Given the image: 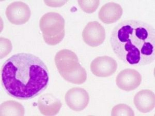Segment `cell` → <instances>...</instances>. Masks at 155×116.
I'll return each instance as SVG.
<instances>
[{
  "label": "cell",
  "mask_w": 155,
  "mask_h": 116,
  "mask_svg": "<svg viewBox=\"0 0 155 116\" xmlns=\"http://www.w3.org/2000/svg\"><path fill=\"white\" fill-rule=\"evenodd\" d=\"M62 103L52 94L46 93L39 97L38 108L45 116H54L58 114L62 107Z\"/></svg>",
  "instance_id": "cell-10"
},
{
  "label": "cell",
  "mask_w": 155,
  "mask_h": 116,
  "mask_svg": "<svg viewBox=\"0 0 155 116\" xmlns=\"http://www.w3.org/2000/svg\"><path fill=\"white\" fill-rule=\"evenodd\" d=\"M5 14L11 23L21 25L26 23L30 19L31 11L27 4L22 2H15L7 7Z\"/></svg>",
  "instance_id": "cell-6"
},
{
  "label": "cell",
  "mask_w": 155,
  "mask_h": 116,
  "mask_svg": "<svg viewBox=\"0 0 155 116\" xmlns=\"http://www.w3.org/2000/svg\"><path fill=\"white\" fill-rule=\"evenodd\" d=\"M117 68V63L113 58L107 56L98 57L91 64L93 74L98 77H106L113 75Z\"/></svg>",
  "instance_id": "cell-8"
},
{
  "label": "cell",
  "mask_w": 155,
  "mask_h": 116,
  "mask_svg": "<svg viewBox=\"0 0 155 116\" xmlns=\"http://www.w3.org/2000/svg\"><path fill=\"white\" fill-rule=\"evenodd\" d=\"M45 42L55 46L61 42L65 36V20L58 13L50 12L42 16L39 21Z\"/></svg>",
  "instance_id": "cell-4"
},
{
  "label": "cell",
  "mask_w": 155,
  "mask_h": 116,
  "mask_svg": "<svg viewBox=\"0 0 155 116\" xmlns=\"http://www.w3.org/2000/svg\"><path fill=\"white\" fill-rule=\"evenodd\" d=\"M134 102L140 112L150 113L155 108V93L150 90H142L134 96Z\"/></svg>",
  "instance_id": "cell-11"
},
{
  "label": "cell",
  "mask_w": 155,
  "mask_h": 116,
  "mask_svg": "<svg viewBox=\"0 0 155 116\" xmlns=\"http://www.w3.org/2000/svg\"><path fill=\"white\" fill-rule=\"evenodd\" d=\"M142 82V76L139 72L132 69H126L120 71L117 76L116 83L120 89L130 92L136 89Z\"/></svg>",
  "instance_id": "cell-7"
},
{
  "label": "cell",
  "mask_w": 155,
  "mask_h": 116,
  "mask_svg": "<svg viewBox=\"0 0 155 116\" xmlns=\"http://www.w3.org/2000/svg\"><path fill=\"white\" fill-rule=\"evenodd\" d=\"M83 40L92 47H97L104 42L106 32L104 27L97 21L88 22L82 32Z\"/></svg>",
  "instance_id": "cell-5"
},
{
  "label": "cell",
  "mask_w": 155,
  "mask_h": 116,
  "mask_svg": "<svg viewBox=\"0 0 155 116\" xmlns=\"http://www.w3.org/2000/svg\"><path fill=\"white\" fill-rule=\"evenodd\" d=\"M110 44L116 56L130 65H148L155 60V28L144 21L121 22L112 31Z\"/></svg>",
  "instance_id": "cell-2"
},
{
  "label": "cell",
  "mask_w": 155,
  "mask_h": 116,
  "mask_svg": "<svg viewBox=\"0 0 155 116\" xmlns=\"http://www.w3.org/2000/svg\"><path fill=\"white\" fill-rule=\"evenodd\" d=\"M2 85L11 97L27 100L47 88L49 73L44 63L35 55L20 53L4 62L1 70Z\"/></svg>",
  "instance_id": "cell-1"
},
{
  "label": "cell",
  "mask_w": 155,
  "mask_h": 116,
  "mask_svg": "<svg viewBox=\"0 0 155 116\" xmlns=\"http://www.w3.org/2000/svg\"><path fill=\"white\" fill-rule=\"evenodd\" d=\"M65 99L66 104L71 109L80 111L88 105L90 97L87 92L83 88L74 87L67 92Z\"/></svg>",
  "instance_id": "cell-9"
},
{
  "label": "cell",
  "mask_w": 155,
  "mask_h": 116,
  "mask_svg": "<svg viewBox=\"0 0 155 116\" xmlns=\"http://www.w3.org/2000/svg\"><path fill=\"white\" fill-rule=\"evenodd\" d=\"M25 109L23 106L15 101H7L1 105V116H23Z\"/></svg>",
  "instance_id": "cell-13"
},
{
  "label": "cell",
  "mask_w": 155,
  "mask_h": 116,
  "mask_svg": "<svg viewBox=\"0 0 155 116\" xmlns=\"http://www.w3.org/2000/svg\"><path fill=\"white\" fill-rule=\"evenodd\" d=\"M112 116H134V111L130 106L124 104H120L115 106L112 111Z\"/></svg>",
  "instance_id": "cell-14"
},
{
  "label": "cell",
  "mask_w": 155,
  "mask_h": 116,
  "mask_svg": "<svg viewBox=\"0 0 155 116\" xmlns=\"http://www.w3.org/2000/svg\"><path fill=\"white\" fill-rule=\"evenodd\" d=\"M123 12V8L120 4L109 2L101 8L99 12V18L104 23L111 24L120 20Z\"/></svg>",
  "instance_id": "cell-12"
},
{
  "label": "cell",
  "mask_w": 155,
  "mask_h": 116,
  "mask_svg": "<svg viewBox=\"0 0 155 116\" xmlns=\"http://www.w3.org/2000/svg\"><path fill=\"white\" fill-rule=\"evenodd\" d=\"M55 63L60 75L70 83L81 85L87 79L85 69L81 66L77 55L68 49L61 50L55 55Z\"/></svg>",
  "instance_id": "cell-3"
},
{
  "label": "cell",
  "mask_w": 155,
  "mask_h": 116,
  "mask_svg": "<svg viewBox=\"0 0 155 116\" xmlns=\"http://www.w3.org/2000/svg\"><path fill=\"white\" fill-rule=\"evenodd\" d=\"M78 4L82 10L87 14L95 12L99 5V1H79Z\"/></svg>",
  "instance_id": "cell-15"
}]
</instances>
